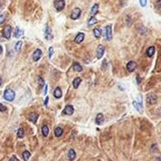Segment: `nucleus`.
Returning a JSON list of instances; mask_svg holds the SVG:
<instances>
[{
  "instance_id": "9",
  "label": "nucleus",
  "mask_w": 161,
  "mask_h": 161,
  "mask_svg": "<svg viewBox=\"0 0 161 161\" xmlns=\"http://www.w3.org/2000/svg\"><path fill=\"white\" fill-rule=\"evenodd\" d=\"M97 59H102V57L104 56V53H105V47L103 46V45H99L98 47H97Z\"/></svg>"
},
{
  "instance_id": "21",
  "label": "nucleus",
  "mask_w": 161,
  "mask_h": 161,
  "mask_svg": "<svg viewBox=\"0 0 161 161\" xmlns=\"http://www.w3.org/2000/svg\"><path fill=\"white\" fill-rule=\"evenodd\" d=\"M73 68H74V70H75V72H82V70H83L82 66H81L79 63H77V62H75V63H74Z\"/></svg>"
},
{
  "instance_id": "11",
  "label": "nucleus",
  "mask_w": 161,
  "mask_h": 161,
  "mask_svg": "<svg viewBox=\"0 0 161 161\" xmlns=\"http://www.w3.org/2000/svg\"><path fill=\"white\" fill-rule=\"evenodd\" d=\"M126 68L129 72H134L137 68V63L135 61H129L127 65H126Z\"/></svg>"
},
{
  "instance_id": "6",
  "label": "nucleus",
  "mask_w": 161,
  "mask_h": 161,
  "mask_svg": "<svg viewBox=\"0 0 161 161\" xmlns=\"http://www.w3.org/2000/svg\"><path fill=\"white\" fill-rule=\"evenodd\" d=\"M42 55H43V52L41 49H37L35 50V52L33 53V56H32V59L34 61H38L41 58H42Z\"/></svg>"
},
{
  "instance_id": "19",
  "label": "nucleus",
  "mask_w": 161,
  "mask_h": 161,
  "mask_svg": "<svg viewBox=\"0 0 161 161\" xmlns=\"http://www.w3.org/2000/svg\"><path fill=\"white\" fill-rule=\"evenodd\" d=\"M37 119H38V114L35 112H32L29 114V120L32 122V123H36L37 122Z\"/></svg>"
},
{
  "instance_id": "4",
  "label": "nucleus",
  "mask_w": 161,
  "mask_h": 161,
  "mask_svg": "<svg viewBox=\"0 0 161 161\" xmlns=\"http://www.w3.org/2000/svg\"><path fill=\"white\" fill-rule=\"evenodd\" d=\"M11 27L10 25H8V26L4 28V30H3V36H4V38H6V39H10V38H11Z\"/></svg>"
},
{
  "instance_id": "16",
  "label": "nucleus",
  "mask_w": 161,
  "mask_h": 161,
  "mask_svg": "<svg viewBox=\"0 0 161 161\" xmlns=\"http://www.w3.org/2000/svg\"><path fill=\"white\" fill-rule=\"evenodd\" d=\"M155 46H151V47H149L148 50H147V52H146V55H147V57H149V58H151V57H153L154 56V54H155Z\"/></svg>"
},
{
  "instance_id": "20",
  "label": "nucleus",
  "mask_w": 161,
  "mask_h": 161,
  "mask_svg": "<svg viewBox=\"0 0 161 161\" xmlns=\"http://www.w3.org/2000/svg\"><path fill=\"white\" fill-rule=\"evenodd\" d=\"M62 134H63V129L61 128V127H57V128L55 129V136L56 137L59 138Z\"/></svg>"
},
{
  "instance_id": "31",
  "label": "nucleus",
  "mask_w": 161,
  "mask_h": 161,
  "mask_svg": "<svg viewBox=\"0 0 161 161\" xmlns=\"http://www.w3.org/2000/svg\"><path fill=\"white\" fill-rule=\"evenodd\" d=\"M6 20V14H1L0 15V25H2Z\"/></svg>"
},
{
  "instance_id": "33",
  "label": "nucleus",
  "mask_w": 161,
  "mask_h": 161,
  "mask_svg": "<svg viewBox=\"0 0 161 161\" xmlns=\"http://www.w3.org/2000/svg\"><path fill=\"white\" fill-rule=\"evenodd\" d=\"M6 109H7V107H6L5 106H3V105L0 103V111L3 112V111H6Z\"/></svg>"
},
{
  "instance_id": "13",
  "label": "nucleus",
  "mask_w": 161,
  "mask_h": 161,
  "mask_svg": "<svg viewBox=\"0 0 161 161\" xmlns=\"http://www.w3.org/2000/svg\"><path fill=\"white\" fill-rule=\"evenodd\" d=\"M75 156H76V155H75V150H74V149H70L69 152H68V158L71 161H73V160H75Z\"/></svg>"
},
{
  "instance_id": "37",
  "label": "nucleus",
  "mask_w": 161,
  "mask_h": 161,
  "mask_svg": "<svg viewBox=\"0 0 161 161\" xmlns=\"http://www.w3.org/2000/svg\"><path fill=\"white\" fill-rule=\"evenodd\" d=\"M48 101H49V97H45V101H44V106H47V104H48Z\"/></svg>"
},
{
  "instance_id": "32",
  "label": "nucleus",
  "mask_w": 161,
  "mask_h": 161,
  "mask_svg": "<svg viewBox=\"0 0 161 161\" xmlns=\"http://www.w3.org/2000/svg\"><path fill=\"white\" fill-rule=\"evenodd\" d=\"M53 52H54V49H53V47H49V59H51V58H52Z\"/></svg>"
},
{
  "instance_id": "2",
  "label": "nucleus",
  "mask_w": 161,
  "mask_h": 161,
  "mask_svg": "<svg viewBox=\"0 0 161 161\" xmlns=\"http://www.w3.org/2000/svg\"><path fill=\"white\" fill-rule=\"evenodd\" d=\"M55 8L57 9L58 11H60L64 9L65 7V1L64 0H58V1H55Z\"/></svg>"
},
{
  "instance_id": "24",
  "label": "nucleus",
  "mask_w": 161,
  "mask_h": 161,
  "mask_svg": "<svg viewBox=\"0 0 161 161\" xmlns=\"http://www.w3.org/2000/svg\"><path fill=\"white\" fill-rule=\"evenodd\" d=\"M42 133L44 137H47L48 136V133H49V129L47 127V125H43V128H42Z\"/></svg>"
},
{
  "instance_id": "39",
  "label": "nucleus",
  "mask_w": 161,
  "mask_h": 161,
  "mask_svg": "<svg viewBox=\"0 0 161 161\" xmlns=\"http://www.w3.org/2000/svg\"><path fill=\"white\" fill-rule=\"evenodd\" d=\"M2 52H3V48H2V46L0 45V55L2 54Z\"/></svg>"
},
{
  "instance_id": "3",
  "label": "nucleus",
  "mask_w": 161,
  "mask_h": 161,
  "mask_svg": "<svg viewBox=\"0 0 161 161\" xmlns=\"http://www.w3.org/2000/svg\"><path fill=\"white\" fill-rule=\"evenodd\" d=\"M81 15V10L79 8H75V10H73V11H72V13H71V18L73 19V20H76V19H78Z\"/></svg>"
},
{
  "instance_id": "12",
  "label": "nucleus",
  "mask_w": 161,
  "mask_h": 161,
  "mask_svg": "<svg viewBox=\"0 0 161 161\" xmlns=\"http://www.w3.org/2000/svg\"><path fill=\"white\" fill-rule=\"evenodd\" d=\"M84 38H85V34L84 33H78L76 35L75 39V42L76 43H82L84 41Z\"/></svg>"
},
{
  "instance_id": "35",
  "label": "nucleus",
  "mask_w": 161,
  "mask_h": 161,
  "mask_svg": "<svg viewBox=\"0 0 161 161\" xmlns=\"http://www.w3.org/2000/svg\"><path fill=\"white\" fill-rule=\"evenodd\" d=\"M156 8H161V1H157L156 3Z\"/></svg>"
},
{
  "instance_id": "40",
  "label": "nucleus",
  "mask_w": 161,
  "mask_h": 161,
  "mask_svg": "<svg viewBox=\"0 0 161 161\" xmlns=\"http://www.w3.org/2000/svg\"><path fill=\"white\" fill-rule=\"evenodd\" d=\"M1 84H2V79L0 78V86H1Z\"/></svg>"
},
{
  "instance_id": "7",
  "label": "nucleus",
  "mask_w": 161,
  "mask_h": 161,
  "mask_svg": "<svg viewBox=\"0 0 161 161\" xmlns=\"http://www.w3.org/2000/svg\"><path fill=\"white\" fill-rule=\"evenodd\" d=\"M106 38L107 41H110L112 39V30H111V25H108L106 27Z\"/></svg>"
},
{
  "instance_id": "8",
  "label": "nucleus",
  "mask_w": 161,
  "mask_h": 161,
  "mask_svg": "<svg viewBox=\"0 0 161 161\" xmlns=\"http://www.w3.org/2000/svg\"><path fill=\"white\" fill-rule=\"evenodd\" d=\"M74 107L73 106H71V105H67L66 107H65V108L63 109V111L62 113L64 114V115H72L73 113H74Z\"/></svg>"
},
{
  "instance_id": "25",
  "label": "nucleus",
  "mask_w": 161,
  "mask_h": 161,
  "mask_svg": "<svg viewBox=\"0 0 161 161\" xmlns=\"http://www.w3.org/2000/svg\"><path fill=\"white\" fill-rule=\"evenodd\" d=\"M93 34H94L95 38L99 39V38L101 37V35H102V32H101V30H100L99 28H94V29H93Z\"/></svg>"
},
{
  "instance_id": "29",
  "label": "nucleus",
  "mask_w": 161,
  "mask_h": 161,
  "mask_svg": "<svg viewBox=\"0 0 161 161\" xmlns=\"http://www.w3.org/2000/svg\"><path fill=\"white\" fill-rule=\"evenodd\" d=\"M22 42L21 41H19V42H17L16 44H15V50H16V52H20V50H21V47H22Z\"/></svg>"
},
{
  "instance_id": "23",
  "label": "nucleus",
  "mask_w": 161,
  "mask_h": 161,
  "mask_svg": "<svg viewBox=\"0 0 161 161\" xmlns=\"http://www.w3.org/2000/svg\"><path fill=\"white\" fill-rule=\"evenodd\" d=\"M133 105H134V107H135V108L138 110V111H140V112H142V106H140L139 103H137L136 101H134L133 102Z\"/></svg>"
},
{
  "instance_id": "5",
  "label": "nucleus",
  "mask_w": 161,
  "mask_h": 161,
  "mask_svg": "<svg viewBox=\"0 0 161 161\" xmlns=\"http://www.w3.org/2000/svg\"><path fill=\"white\" fill-rule=\"evenodd\" d=\"M146 101L149 105H155V104H156L157 99H156V96L155 94H149L146 97Z\"/></svg>"
},
{
  "instance_id": "22",
  "label": "nucleus",
  "mask_w": 161,
  "mask_h": 161,
  "mask_svg": "<svg viewBox=\"0 0 161 161\" xmlns=\"http://www.w3.org/2000/svg\"><path fill=\"white\" fill-rule=\"evenodd\" d=\"M30 157V153L28 151H24L23 152V158L25 161H27Z\"/></svg>"
},
{
  "instance_id": "10",
  "label": "nucleus",
  "mask_w": 161,
  "mask_h": 161,
  "mask_svg": "<svg viewBox=\"0 0 161 161\" xmlns=\"http://www.w3.org/2000/svg\"><path fill=\"white\" fill-rule=\"evenodd\" d=\"M44 36H45V39L46 40H51L53 38V35H52V31H51V28L49 27L48 26H46L45 27V30H44Z\"/></svg>"
},
{
  "instance_id": "27",
  "label": "nucleus",
  "mask_w": 161,
  "mask_h": 161,
  "mask_svg": "<svg viewBox=\"0 0 161 161\" xmlns=\"http://www.w3.org/2000/svg\"><path fill=\"white\" fill-rule=\"evenodd\" d=\"M23 33H24L23 32V30H20V29L17 27L16 29L14 30V36H15L16 38H19L20 36H22V35H23Z\"/></svg>"
},
{
  "instance_id": "17",
  "label": "nucleus",
  "mask_w": 161,
  "mask_h": 161,
  "mask_svg": "<svg viewBox=\"0 0 161 161\" xmlns=\"http://www.w3.org/2000/svg\"><path fill=\"white\" fill-rule=\"evenodd\" d=\"M95 121H96L97 124L102 123H103V121H104V115H103L102 113H98V114H97V116H96Z\"/></svg>"
},
{
  "instance_id": "26",
  "label": "nucleus",
  "mask_w": 161,
  "mask_h": 161,
  "mask_svg": "<svg viewBox=\"0 0 161 161\" xmlns=\"http://www.w3.org/2000/svg\"><path fill=\"white\" fill-rule=\"evenodd\" d=\"M97 23V19L95 17H91L90 18V20H89V22H88V24H89V26H92V25H95Z\"/></svg>"
},
{
  "instance_id": "18",
  "label": "nucleus",
  "mask_w": 161,
  "mask_h": 161,
  "mask_svg": "<svg viewBox=\"0 0 161 161\" xmlns=\"http://www.w3.org/2000/svg\"><path fill=\"white\" fill-rule=\"evenodd\" d=\"M80 83H81L80 77H76V78H75L74 81H73V86H74V88H75V89H77V88L79 87Z\"/></svg>"
},
{
  "instance_id": "28",
  "label": "nucleus",
  "mask_w": 161,
  "mask_h": 161,
  "mask_svg": "<svg viewBox=\"0 0 161 161\" xmlns=\"http://www.w3.org/2000/svg\"><path fill=\"white\" fill-rule=\"evenodd\" d=\"M24 135H25L24 129H23V128H19V130H18V133H17V136H18V138H19V139H22V138L24 137Z\"/></svg>"
},
{
  "instance_id": "30",
  "label": "nucleus",
  "mask_w": 161,
  "mask_h": 161,
  "mask_svg": "<svg viewBox=\"0 0 161 161\" xmlns=\"http://www.w3.org/2000/svg\"><path fill=\"white\" fill-rule=\"evenodd\" d=\"M38 80H39V85H40V87H43V86L44 85V81H43V79L41 76H38Z\"/></svg>"
},
{
  "instance_id": "34",
  "label": "nucleus",
  "mask_w": 161,
  "mask_h": 161,
  "mask_svg": "<svg viewBox=\"0 0 161 161\" xmlns=\"http://www.w3.org/2000/svg\"><path fill=\"white\" fill-rule=\"evenodd\" d=\"M140 5L142 6V7H145L146 6V4H147V2L144 1V0H141V1H140Z\"/></svg>"
},
{
  "instance_id": "15",
  "label": "nucleus",
  "mask_w": 161,
  "mask_h": 161,
  "mask_svg": "<svg viewBox=\"0 0 161 161\" xmlns=\"http://www.w3.org/2000/svg\"><path fill=\"white\" fill-rule=\"evenodd\" d=\"M99 6H98V4H94L93 6H92V8H91V17H94L96 15V13L98 12V8Z\"/></svg>"
},
{
  "instance_id": "38",
  "label": "nucleus",
  "mask_w": 161,
  "mask_h": 161,
  "mask_svg": "<svg viewBox=\"0 0 161 161\" xmlns=\"http://www.w3.org/2000/svg\"><path fill=\"white\" fill-rule=\"evenodd\" d=\"M9 161H18V159H17L16 156H12V157H11V158Z\"/></svg>"
},
{
  "instance_id": "41",
  "label": "nucleus",
  "mask_w": 161,
  "mask_h": 161,
  "mask_svg": "<svg viewBox=\"0 0 161 161\" xmlns=\"http://www.w3.org/2000/svg\"><path fill=\"white\" fill-rule=\"evenodd\" d=\"M0 11H1V4H0Z\"/></svg>"
},
{
  "instance_id": "36",
  "label": "nucleus",
  "mask_w": 161,
  "mask_h": 161,
  "mask_svg": "<svg viewBox=\"0 0 161 161\" xmlns=\"http://www.w3.org/2000/svg\"><path fill=\"white\" fill-rule=\"evenodd\" d=\"M47 88H48V86H47V85H45V87H44V91H43V94H44V95L47 93Z\"/></svg>"
},
{
  "instance_id": "14",
  "label": "nucleus",
  "mask_w": 161,
  "mask_h": 161,
  "mask_svg": "<svg viewBox=\"0 0 161 161\" xmlns=\"http://www.w3.org/2000/svg\"><path fill=\"white\" fill-rule=\"evenodd\" d=\"M54 96L56 97V98H58V99L62 96V91H61V89L59 87L56 88V90L54 91Z\"/></svg>"
},
{
  "instance_id": "1",
  "label": "nucleus",
  "mask_w": 161,
  "mask_h": 161,
  "mask_svg": "<svg viewBox=\"0 0 161 161\" xmlns=\"http://www.w3.org/2000/svg\"><path fill=\"white\" fill-rule=\"evenodd\" d=\"M3 97H4L5 100H7V101H9V102H11V101H13L14 98H15V92H14V91H12L11 89H7V90L4 91Z\"/></svg>"
}]
</instances>
